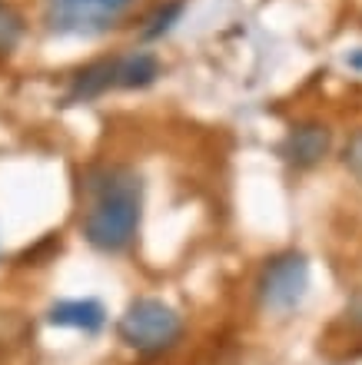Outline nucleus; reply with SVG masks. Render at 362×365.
Listing matches in <instances>:
<instances>
[{
	"label": "nucleus",
	"instance_id": "f03ea898",
	"mask_svg": "<svg viewBox=\"0 0 362 365\" xmlns=\"http://www.w3.org/2000/svg\"><path fill=\"white\" fill-rule=\"evenodd\" d=\"M163 77V60L150 47H130L104 53L76 70L67 83L70 103H90L106 93H134L146 90Z\"/></svg>",
	"mask_w": 362,
	"mask_h": 365
},
{
	"label": "nucleus",
	"instance_id": "39448f33",
	"mask_svg": "<svg viewBox=\"0 0 362 365\" xmlns=\"http://www.w3.org/2000/svg\"><path fill=\"white\" fill-rule=\"evenodd\" d=\"M309 289V259L299 250H283L273 252L253 282L256 302L273 316H286L306 299Z\"/></svg>",
	"mask_w": 362,
	"mask_h": 365
},
{
	"label": "nucleus",
	"instance_id": "9b49d317",
	"mask_svg": "<svg viewBox=\"0 0 362 365\" xmlns=\"http://www.w3.org/2000/svg\"><path fill=\"white\" fill-rule=\"evenodd\" d=\"M353 322H356V326L362 329V309H359V312H356V316H353Z\"/></svg>",
	"mask_w": 362,
	"mask_h": 365
},
{
	"label": "nucleus",
	"instance_id": "1a4fd4ad",
	"mask_svg": "<svg viewBox=\"0 0 362 365\" xmlns=\"http://www.w3.org/2000/svg\"><path fill=\"white\" fill-rule=\"evenodd\" d=\"M24 34H27L24 14L14 7V0H0V57H10L24 43Z\"/></svg>",
	"mask_w": 362,
	"mask_h": 365
},
{
	"label": "nucleus",
	"instance_id": "6e6552de",
	"mask_svg": "<svg viewBox=\"0 0 362 365\" xmlns=\"http://www.w3.org/2000/svg\"><path fill=\"white\" fill-rule=\"evenodd\" d=\"M183 0H166V4H156V7L150 10L144 17V27H140V37L144 40H160V37H166L176 24H180V17H183Z\"/></svg>",
	"mask_w": 362,
	"mask_h": 365
},
{
	"label": "nucleus",
	"instance_id": "9d476101",
	"mask_svg": "<svg viewBox=\"0 0 362 365\" xmlns=\"http://www.w3.org/2000/svg\"><path fill=\"white\" fill-rule=\"evenodd\" d=\"M343 166L349 170V176H353L356 182H362V130H356V133L349 136V143H346V150H343Z\"/></svg>",
	"mask_w": 362,
	"mask_h": 365
},
{
	"label": "nucleus",
	"instance_id": "20e7f679",
	"mask_svg": "<svg viewBox=\"0 0 362 365\" xmlns=\"http://www.w3.org/2000/svg\"><path fill=\"white\" fill-rule=\"evenodd\" d=\"M144 0H40V20L54 37L96 40L114 34Z\"/></svg>",
	"mask_w": 362,
	"mask_h": 365
},
{
	"label": "nucleus",
	"instance_id": "0eeeda50",
	"mask_svg": "<svg viewBox=\"0 0 362 365\" xmlns=\"http://www.w3.org/2000/svg\"><path fill=\"white\" fill-rule=\"evenodd\" d=\"M47 322L57 329H74L84 336H94L106 326V309L100 299H60L47 309Z\"/></svg>",
	"mask_w": 362,
	"mask_h": 365
},
{
	"label": "nucleus",
	"instance_id": "423d86ee",
	"mask_svg": "<svg viewBox=\"0 0 362 365\" xmlns=\"http://www.w3.org/2000/svg\"><path fill=\"white\" fill-rule=\"evenodd\" d=\"M333 153V130L323 120H303L293 123L279 143V156L283 163L293 170H313Z\"/></svg>",
	"mask_w": 362,
	"mask_h": 365
},
{
	"label": "nucleus",
	"instance_id": "7ed1b4c3",
	"mask_svg": "<svg viewBox=\"0 0 362 365\" xmlns=\"http://www.w3.org/2000/svg\"><path fill=\"white\" fill-rule=\"evenodd\" d=\"M183 336H186V322H183L180 309L156 296L134 299L120 312V319H116V339L130 352H136L144 359H156L173 352L183 342Z\"/></svg>",
	"mask_w": 362,
	"mask_h": 365
},
{
	"label": "nucleus",
	"instance_id": "f257e3e1",
	"mask_svg": "<svg viewBox=\"0 0 362 365\" xmlns=\"http://www.w3.org/2000/svg\"><path fill=\"white\" fill-rule=\"evenodd\" d=\"M146 182L130 163H94L80 180V232L90 250L124 256L144 230Z\"/></svg>",
	"mask_w": 362,
	"mask_h": 365
}]
</instances>
